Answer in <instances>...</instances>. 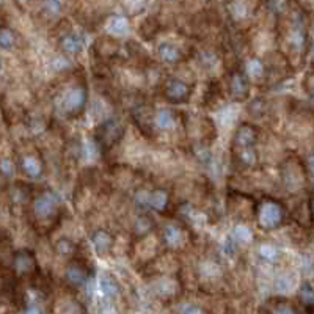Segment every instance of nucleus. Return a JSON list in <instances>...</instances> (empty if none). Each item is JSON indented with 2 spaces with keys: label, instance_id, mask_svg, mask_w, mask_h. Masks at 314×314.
<instances>
[{
  "label": "nucleus",
  "instance_id": "obj_9",
  "mask_svg": "<svg viewBox=\"0 0 314 314\" xmlns=\"http://www.w3.org/2000/svg\"><path fill=\"white\" fill-rule=\"evenodd\" d=\"M258 138V134L254 131V127L250 124H244L237 129V132L234 135V145L237 148H251L254 146Z\"/></svg>",
  "mask_w": 314,
  "mask_h": 314
},
{
  "label": "nucleus",
  "instance_id": "obj_23",
  "mask_svg": "<svg viewBox=\"0 0 314 314\" xmlns=\"http://www.w3.org/2000/svg\"><path fill=\"white\" fill-rule=\"evenodd\" d=\"M234 234H236V237H237V241H241V242H250V241H251V237H253L251 230L247 228V226H244V225L236 226Z\"/></svg>",
  "mask_w": 314,
  "mask_h": 314
},
{
  "label": "nucleus",
  "instance_id": "obj_8",
  "mask_svg": "<svg viewBox=\"0 0 314 314\" xmlns=\"http://www.w3.org/2000/svg\"><path fill=\"white\" fill-rule=\"evenodd\" d=\"M230 90L236 101L247 99L250 93V83H248V76L245 71H237L233 74L231 80H230Z\"/></svg>",
  "mask_w": 314,
  "mask_h": 314
},
{
  "label": "nucleus",
  "instance_id": "obj_17",
  "mask_svg": "<svg viewBox=\"0 0 314 314\" xmlns=\"http://www.w3.org/2000/svg\"><path fill=\"white\" fill-rule=\"evenodd\" d=\"M16 43V36L11 28L0 25V47L2 49H11Z\"/></svg>",
  "mask_w": 314,
  "mask_h": 314
},
{
  "label": "nucleus",
  "instance_id": "obj_28",
  "mask_svg": "<svg viewBox=\"0 0 314 314\" xmlns=\"http://www.w3.org/2000/svg\"><path fill=\"white\" fill-rule=\"evenodd\" d=\"M2 69H4V63H2V59H0V72H2Z\"/></svg>",
  "mask_w": 314,
  "mask_h": 314
},
{
  "label": "nucleus",
  "instance_id": "obj_21",
  "mask_svg": "<svg viewBox=\"0 0 314 314\" xmlns=\"http://www.w3.org/2000/svg\"><path fill=\"white\" fill-rule=\"evenodd\" d=\"M299 295H300V300L303 302V305H308V306L314 305V289L309 283L302 284Z\"/></svg>",
  "mask_w": 314,
  "mask_h": 314
},
{
  "label": "nucleus",
  "instance_id": "obj_29",
  "mask_svg": "<svg viewBox=\"0 0 314 314\" xmlns=\"http://www.w3.org/2000/svg\"><path fill=\"white\" fill-rule=\"evenodd\" d=\"M311 208H312V214H314V201H312V205H311Z\"/></svg>",
  "mask_w": 314,
  "mask_h": 314
},
{
  "label": "nucleus",
  "instance_id": "obj_27",
  "mask_svg": "<svg viewBox=\"0 0 314 314\" xmlns=\"http://www.w3.org/2000/svg\"><path fill=\"white\" fill-rule=\"evenodd\" d=\"M233 13L237 16V17H244L245 16V5L241 2V0H237V2H234V5H233Z\"/></svg>",
  "mask_w": 314,
  "mask_h": 314
},
{
  "label": "nucleus",
  "instance_id": "obj_15",
  "mask_svg": "<svg viewBox=\"0 0 314 314\" xmlns=\"http://www.w3.org/2000/svg\"><path fill=\"white\" fill-rule=\"evenodd\" d=\"M83 44L79 35H66L62 40V49L68 53H79Z\"/></svg>",
  "mask_w": 314,
  "mask_h": 314
},
{
  "label": "nucleus",
  "instance_id": "obj_24",
  "mask_svg": "<svg viewBox=\"0 0 314 314\" xmlns=\"http://www.w3.org/2000/svg\"><path fill=\"white\" fill-rule=\"evenodd\" d=\"M57 251L62 254V256H66V254H71L74 251V248H76V245H74L69 239H60V241L57 242Z\"/></svg>",
  "mask_w": 314,
  "mask_h": 314
},
{
  "label": "nucleus",
  "instance_id": "obj_26",
  "mask_svg": "<svg viewBox=\"0 0 314 314\" xmlns=\"http://www.w3.org/2000/svg\"><path fill=\"white\" fill-rule=\"evenodd\" d=\"M46 8H47L49 13L57 14V13H60V10H62V4H60V0H47V2H46Z\"/></svg>",
  "mask_w": 314,
  "mask_h": 314
},
{
  "label": "nucleus",
  "instance_id": "obj_2",
  "mask_svg": "<svg viewBox=\"0 0 314 314\" xmlns=\"http://www.w3.org/2000/svg\"><path fill=\"white\" fill-rule=\"evenodd\" d=\"M283 208L276 201H263L258 208V223L264 230H273L283 221Z\"/></svg>",
  "mask_w": 314,
  "mask_h": 314
},
{
  "label": "nucleus",
  "instance_id": "obj_25",
  "mask_svg": "<svg viewBox=\"0 0 314 314\" xmlns=\"http://www.w3.org/2000/svg\"><path fill=\"white\" fill-rule=\"evenodd\" d=\"M14 173V163L10 159H0V175L11 176Z\"/></svg>",
  "mask_w": 314,
  "mask_h": 314
},
{
  "label": "nucleus",
  "instance_id": "obj_1",
  "mask_svg": "<svg viewBox=\"0 0 314 314\" xmlns=\"http://www.w3.org/2000/svg\"><path fill=\"white\" fill-rule=\"evenodd\" d=\"M60 198L52 190H44L33 199V215L38 220H50L59 214Z\"/></svg>",
  "mask_w": 314,
  "mask_h": 314
},
{
  "label": "nucleus",
  "instance_id": "obj_19",
  "mask_svg": "<svg viewBox=\"0 0 314 314\" xmlns=\"http://www.w3.org/2000/svg\"><path fill=\"white\" fill-rule=\"evenodd\" d=\"M156 123H157V127H160L162 131H167V129H172L175 126V117L172 112L162 110V112H159V115L156 117Z\"/></svg>",
  "mask_w": 314,
  "mask_h": 314
},
{
  "label": "nucleus",
  "instance_id": "obj_3",
  "mask_svg": "<svg viewBox=\"0 0 314 314\" xmlns=\"http://www.w3.org/2000/svg\"><path fill=\"white\" fill-rule=\"evenodd\" d=\"M13 273L16 276L35 275L38 270V261L32 250H17L13 254Z\"/></svg>",
  "mask_w": 314,
  "mask_h": 314
},
{
  "label": "nucleus",
  "instance_id": "obj_13",
  "mask_svg": "<svg viewBox=\"0 0 314 314\" xmlns=\"http://www.w3.org/2000/svg\"><path fill=\"white\" fill-rule=\"evenodd\" d=\"M159 55H160V59L168 65H176L181 60V50L170 43H165L159 47Z\"/></svg>",
  "mask_w": 314,
  "mask_h": 314
},
{
  "label": "nucleus",
  "instance_id": "obj_12",
  "mask_svg": "<svg viewBox=\"0 0 314 314\" xmlns=\"http://www.w3.org/2000/svg\"><path fill=\"white\" fill-rule=\"evenodd\" d=\"M21 168H22V172L28 178H33V179H38L43 175V163H41V160L36 156H32V154L22 157Z\"/></svg>",
  "mask_w": 314,
  "mask_h": 314
},
{
  "label": "nucleus",
  "instance_id": "obj_10",
  "mask_svg": "<svg viewBox=\"0 0 314 314\" xmlns=\"http://www.w3.org/2000/svg\"><path fill=\"white\" fill-rule=\"evenodd\" d=\"M91 242H93V247H95V250L98 251V254L104 256V254L112 251L113 237L110 236L107 231L99 230V231H96V233L93 234V237H91Z\"/></svg>",
  "mask_w": 314,
  "mask_h": 314
},
{
  "label": "nucleus",
  "instance_id": "obj_16",
  "mask_svg": "<svg viewBox=\"0 0 314 314\" xmlns=\"http://www.w3.org/2000/svg\"><path fill=\"white\" fill-rule=\"evenodd\" d=\"M107 28H108L110 33H113V35H124V33H127L129 24H127L126 17H123V16H115V17H112V19L108 21Z\"/></svg>",
  "mask_w": 314,
  "mask_h": 314
},
{
  "label": "nucleus",
  "instance_id": "obj_18",
  "mask_svg": "<svg viewBox=\"0 0 314 314\" xmlns=\"http://www.w3.org/2000/svg\"><path fill=\"white\" fill-rule=\"evenodd\" d=\"M165 242H167L170 247H179V244L182 242L181 230L176 226H168L167 230H165Z\"/></svg>",
  "mask_w": 314,
  "mask_h": 314
},
{
  "label": "nucleus",
  "instance_id": "obj_22",
  "mask_svg": "<svg viewBox=\"0 0 314 314\" xmlns=\"http://www.w3.org/2000/svg\"><path fill=\"white\" fill-rule=\"evenodd\" d=\"M278 248H276V247H273L272 244H264V245H261L260 247V254L264 258V260L266 261H275L276 260V258H278Z\"/></svg>",
  "mask_w": 314,
  "mask_h": 314
},
{
  "label": "nucleus",
  "instance_id": "obj_4",
  "mask_svg": "<svg viewBox=\"0 0 314 314\" xmlns=\"http://www.w3.org/2000/svg\"><path fill=\"white\" fill-rule=\"evenodd\" d=\"M65 280L71 288H83L90 280V267L80 260H74L65 270Z\"/></svg>",
  "mask_w": 314,
  "mask_h": 314
},
{
  "label": "nucleus",
  "instance_id": "obj_30",
  "mask_svg": "<svg viewBox=\"0 0 314 314\" xmlns=\"http://www.w3.org/2000/svg\"><path fill=\"white\" fill-rule=\"evenodd\" d=\"M0 4H4V0H0Z\"/></svg>",
  "mask_w": 314,
  "mask_h": 314
},
{
  "label": "nucleus",
  "instance_id": "obj_7",
  "mask_svg": "<svg viewBox=\"0 0 314 314\" xmlns=\"http://www.w3.org/2000/svg\"><path fill=\"white\" fill-rule=\"evenodd\" d=\"M120 135H121V126H120V123L115 121V120H108V121H105L98 129L96 143L101 148H110V146H113L118 141Z\"/></svg>",
  "mask_w": 314,
  "mask_h": 314
},
{
  "label": "nucleus",
  "instance_id": "obj_11",
  "mask_svg": "<svg viewBox=\"0 0 314 314\" xmlns=\"http://www.w3.org/2000/svg\"><path fill=\"white\" fill-rule=\"evenodd\" d=\"M99 286H101V292H102V295H104L105 299L115 300V299L120 297L121 288H120L118 281H117L110 273L102 275V278H101V281H99Z\"/></svg>",
  "mask_w": 314,
  "mask_h": 314
},
{
  "label": "nucleus",
  "instance_id": "obj_6",
  "mask_svg": "<svg viewBox=\"0 0 314 314\" xmlns=\"http://www.w3.org/2000/svg\"><path fill=\"white\" fill-rule=\"evenodd\" d=\"M87 104V90L82 87L71 88L63 98V110L68 115H79Z\"/></svg>",
  "mask_w": 314,
  "mask_h": 314
},
{
  "label": "nucleus",
  "instance_id": "obj_20",
  "mask_svg": "<svg viewBox=\"0 0 314 314\" xmlns=\"http://www.w3.org/2000/svg\"><path fill=\"white\" fill-rule=\"evenodd\" d=\"M247 76L248 77H254V79H260L263 76V72H264V66L260 60H251L248 65H247Z\"/></svg>",
  "mask_w": 314,
  "mask_h": 314
},
{
  "label": "nucleus",
  "instance_id": "obj_14",
  "mask_svg": "<svg viewBox=\"0 0 314 314\" xmlns=\"http://www.w3.org/2000/svg\"><path fill=\"white\" fill-rule=\"evenodd\" d=\"M148 205L156 212H163L168 206V193L165 190H156L148 196Z\"/></svg>",
  "mask_w": 314,
  "mask_h": 314
},
{
  "label": "nucleus",
  "instance_id": "obj_5",
  "mask_svg": "<svg viewBox=\"0 0 314 314\" xmlns=\"http://www.w3.org/2000/svg\"><path fill=\"white\" fill-rule=\"evenodd\" d=\"M163 95L173 104H184L187 102L192 96V88L179 79H170L165 82Z\"/></svg>",
  "mask_w": 314,
  "mask_h": 314
}]
</instances>
